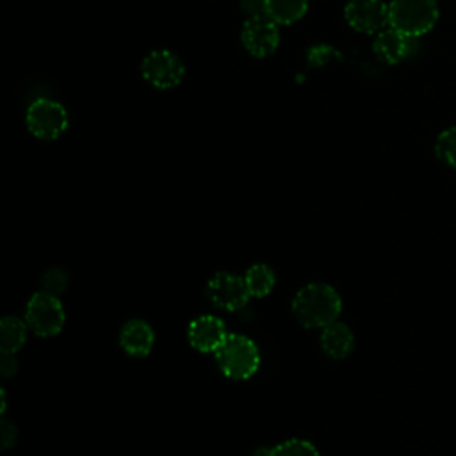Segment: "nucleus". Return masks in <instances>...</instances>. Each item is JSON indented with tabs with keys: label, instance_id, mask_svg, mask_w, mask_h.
<instances>
[{
	"label": "nucleus",
	"instance_id": "obj_1",
	"mask_svg": "<svg viewBox=\"0 0 456 456\" xmlns=\"http://www.w3.org/2000/svg\"><path fill=\"white\" fill-rule=\"evenodd\" d=\"M342 310L338 292L328 283H308L292 299L294 317L306 328H326Z\"/></svg>",
	"mask_w": 456,
	"mask_h": 456
},
{
	"label": "nucleus",
	"instance_id": "obj_2",
	"mask_svg": "<svg viewBox=\"0 0 456 456\" xmlns=\"http://www.w3.org/2000/svg\"><path fill=\"white\" fill-rule=\"evenodd\" d=\"M214 354L221 372L232 379L251 378L260 363L256 344L239 333L228 335Z\"/></svg>",
	"mask_w": 456,
	"mask_h": 456
},
{
	"label": "nucleus",
	"instance_id": "obj_3",
	"mask_svg": "<svg viewBox=\"0 0 456 456\" xmlns=\"http://www.w3.org/2000/svg\"><path fill=\"white\" fill-rule=\"evenodd\" d=\"M436 20V0H392L388 4V27L410 37L429 32Z\"/></svg>",
	"mask_w": 456,
	"mask_h": 456
},
{
	"label": "nucleus",
	"instance_id": "obj_4",
	"mask_svg": "<svg viewBox=\"0 0 456 456\" xmlns=\"http://www.w3.org/2000/svg\"><path fill=\"white\" fill-rule=\"evenodd\" d=\"M25 123L34 137L52 141L62 135V132L68 128V112L55 100L37 98L28 105Z\"/></svg>",
	"mask_w": 456,
	"mask_h": 456
},
{
	"label": "nucleus",
	"instance_id": "obj_5",
	"mask_svg": "<svg viewBox=\"0 0 456 456\" xmlns=\"http://www.w3.org/2000/svg\"><path fill=\"white\" fill-rule=\"evenodd\" d=\"M25 322L37 337L57 335L64 326V308L57 296L36 292L25 308Z\"/></svg>",
	"mask_w": 456,
	"mask_h": 456
},
{
	"label": "nucleus",
	"instance_id": "obj_6",
	"mask_svg": "<svg viewBox=\"0 0 456 456\" xmlns=\"http://www.w3.org/2000/svg\"><path fill=\"white\" fill-rule=\"evenodd\" d=\"M141 73L153 87L171 89L182 82L185 66L176 53L169 50H153L142 59Z\"/></svg>",
	"mask_w": 456,
	"mask_h": 456
},
{
	"label": "nucleus",
	"instance_id": "obj_7",
	"mask_svg": "<svg viewBox=\"0 0 456 456\" xmlns=\"http://www.w3.org/2000/svg\"><path fill=\"white\" fill-rule=\"evenodd\" d=\"M205 292L212 305H216L217 308L230 310V312H235V310L246 306V303L251 297L244 278L226 273V271L216 273L208 280Z\"/></svg>",
	"mask_w": 456,
	"mask_h": 456
},
{
	"label": "nucleus",
	"instance_id": "obj_8",
	"mask_svg": "<svg viewBox=\"0 0 456 456\" xmlns=\"http://www.w3.org/2000/svg\"><path fill=\"white\" fill-rule=\"evenodd\" d=\"M240 39L253 57H267L280 43L278 23H274L267 14L248 18L242 25Z\"/></svg>",
	"mask_w": 456,
	"mask_h": 456
},
{
	"label": "nucleus",
	"instance_id": "obj_9",
	"mask_svg": "<svg viewBox=\"0 0 456 456\" xmlns=\"http://www.w3.org/2000/svg\"><path fill=\"white\" fill-rule=\"evenodd\" d=\"M344 16L354 30L363 34H376L388 27V5L383 0H349Z\"/></svg>",
	"mask_w": 456,
	"mask_h": 456
},
{
	"label": "nucleus",
	"instance_id": "obj_10",
	"mask_svg": "<svg viewBox=\"0 0 456 456\" xmlns=\"http://www.w3.org/2000/svg\"><path fill=\"white\" fill-rule=\"evenodd\" d=\"M228 337L221 319L214 315H200L191 321L187 338L191 346L201 353H216Z\"/></svg>",
	"mask_w": 456,
	"mask_h": 456
},
{
	"label": "nucleus",
	"instance_id": "obj_11",
	"mask_svg": "<svg viewBox=\"0 0 456 456\" xmlns=\"http://www.w3.org/2000/svg\"><path fill=\"white\" fill-rule=\"evenodd\" d=\"M413 39L415 37H410L392 27H387L381 32H378L372 43V50L381 62L397 64L411 53Z\"/></svg>",
	"mask_w": 456,
	"mask_h": 456
},
{
	"label": "nucleus",
	"instance_id": "obj_12",
	"mask_svg": "<svg viewBox=\"0 0 456 456\" xmlns=\"http://www.w3.org/2000/svg\"><path fill=\"white\" fill-rule=\"evenodd\" d=\"M153 340L151 326L141 319L128 321L119 333L121 347L132 356H146L153 347Z\"/></svg>",
	"mask_w": 456,
	"mask_h": 456
},
{
	"label": "nucleus",
	"instance_id": "obj_13",
	"mask_svg": "<svg viewBox=\"0 0 456 456\" xmlns=\"http://www.w3.org/2000/svg\"><path fill=\"white\" fill-rule=\"evenodd\" d=\"M354 338L351 330L342 322H331L326 328H322L321 333V347L322 351L335 360L346 358L353 349Z\"/></svg>",
	"mask_w": 456,
	"mask_h": 456
},
{
	"label": "nucleus",
	"instance_id": "obj_14",
	"mask_svg": "<svg viewBox=\"0 0 456 456\" xmlns=\"http://www.w3.org/2000/svg\"><path fill=\"white\" fill-rule=\"evenodd\" d=\"M308 0H265V14L278 25H290L305 16Z\"/></svg>",
	"mask_w": 456,
	"mask_h": 456
},
{
	"label": "nucleus",
	"instance_id": "obj_15",
	"mask_svg": "<svg viewBox=\"0 0 456 456\" xmlns=\"http://www.w3.org/2000/svg\"><path fill=\"white\" fill-rule=\"evenodd\" d=\"M27 338V322L18 317H4L0 322L2 353H16Z\"/></svg>",
	"mask_w": 456,
	"mask_h": 456
},
{
	"label": "nucleus",
	"instance_id": "obj_16",
	"mask_svg": "<svg viewBox=\"0 0 456 456\" xmlns=\"http://www.w3.org/2000/svg\"><path fill=\"white\" fill-rule=\"evenodd\" d=\"M244 281L251 297H264L274 287V271L265 264H255L246 271Z\"/></svg>",
	"mask_w": 456,
	"mask_h": 456
},
{
	"label": "nucleus",
	"instance_id": "obj_17",
	"mask_svg": "<svg viewBox=\"0 0 456 456\" xmlns=\"http://www.w3.org/2000/svg\"><path fill=\"white\" fill-rule=\"evenodd\" d=\"M436 157L451 167H456V126L444 130L435 142Z\"/></svg>",
	"mask_w": 456,
	"mask_h": 456
},
{
	"label": "nucleus",
	"instance_id": "obj_18",
	"mask_svg": "<svg viewBox=\"0 0 456 456\" xmlns=\"http://www.w3.org/2000/svg\"><path fill=\"white\" fill-rule=\"evenodd\" d=\"M273 456H319L314 444L299 438H290L273 447Z\"/></svg>",
	"mask_w": 456,
	"mask_h": 456
},
{
	"label": "nucleus",
	"instance_id": "obj_19",
	"mask_svg": "<svg viewBox=\"0 0 456 456\" xmlns=\"http://www.w3.org/2000/svg\"><path fill=\"white\" fill-rule=\"evenodd\" d=\"M41 285H43V290L48 292V294H53V296H59L66 290L68 287V274L61 269V267H50L43 278H41Z\"/></svg>",
	"mask_w": 456,
	"mask_h": 456
},
{
	"label": "nucleus",
	"instance_id": "obj_20",
	"mask_svg": "<svg viewBox=\"0 0 456 456\" xmlns=\"http://www.w3.org/2000/svg\"><path fill=\"white\" fill-rule=\"evenodd\" d=\"M337 57V52L333 46H328V45H315L308 50V64L314 66V68H319V66H324L326 62H330L331 59Z\"/></svg>",
	"mask_w": 456,
	"mask_h": 456
},
{
	"label": "nucleus",
	"instance_id": "obj_21",
	"mask_svg": "<svg viewBox=\"0 0 456 456\" xmlns=\"http://www.w3.org/2000/svg\"><path fill=\"white\" fill-rule=\"evenodd\" d=\"M240 7L248 14V18L265 14V0H240Z\"/></svg>",
	"mask_w": 456,
	"mask_h": 456
},
{
	"label": "nucleus",
	"instance_id": "obj_22",
	"mask_svg": "<svg viewBox=\"0 0 456 456\" xmlns=\"http://www.w3.org/2000/svg\"><path fill=\"white\" fill-rule=\"evenodd\" d=\"M18 370V360L14 353H2V362H0V372L4 378L14 376Z\"/></svg>",
	"mask_w": 456,
	"mask_h": 456
},
{
	"label": "nucleus",
	"instance_id": "obj_23",
	"mask_svg": "<svg viewBox=\"0 0 456 456\" xmlns=\"http://www.w3.org/2000/svg\"><path fill=\"white\" fill-rule=\"evenodd\" d=\"M0 440H2V449H9L16 440V428L7 420H2Z\"/></svg>",
	"mask_w": 456,
	"mask_h": 456
},
{
	"label": "nucleus",
	"instance_id": "obj_24",
	"mask_svg": "<svg viewBox=\"0 0 456 456\" xmlns=\"http://www.w3.org/2000/svg\"><path fill=\"white\" fill-rule=\"evenodd\" d=\"M253 456H273V449H269V447H260V449H256V451L253 452Z\"/></svg>",
	"mask_w": 456,
	"mask_h": 456
}]
</instances>
